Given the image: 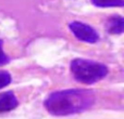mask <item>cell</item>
Wrapping results in <instances>:
<instances>
[{
    "instance_id": "obj_1",
    "label": "cell",
    "mask_w": 124,
    "mask_h": 119,
    "mask_svg": "<svg viewBox=\"0 0 124 119\" xmlns=\"http://www.w3.org/2000/svg\"><path fill=\"white\" fill-rule=\"evenodd\" d=\"M94 102L95 94L89 90L68 89L51 93L44 104L51 115L68 116L87 111Z\"/></svg>"
},
{
    "instance_id": "obj_2",
    "label": "cell",
    "mask_w": 124,
    "mask_h": 119,
    "mask_svg": "<svg viewBox=\"0 0 124 119\" xmlns=\"http://www.w3.org/2000/svg\"><path fill=\"white\" fill-rule=\"evenodd\" d=\"M71 72L78 82L93 85L107 76L108 68L105 64L92 60L75 59L71 62Z\"/></svg>"
},
{
    "instance_id": "obj_3",
    "label": "cell",
    "mask_w": 124,
    "mask_h": 119,
    "mask_svg": "<svg viewBox=\"0 0 124 119\" xmlns=\"http://www.w3.org/2000/svg\"><path fill=\"white\" fill-rule=\"evenodd\" d=\"M71 32L75 35L77 39L88 43H95L99 40V35L92 26L84 24L82 22H72L69 25Z\"/></svg>"
},
{
    "instance_id": "obj_4",
    "label": "cell",
    "mask_w": 124,
    "mask_h": 119,
    "mask_svg": "<svg viewBox=\"0 0 124 119\" xmlns=\"http://www.w3.org/2000/svg\"><path fill=\"white\" fill-rule=\"evenodd\" d=\"M17 99L13 92L8 91L0 94V113L12 111L17 106Z\"/></svg>"
},
{
    "instance_id": "obj_5",
    "label": "cell",
    "mask_w": 124,
    "mask_h": 119,
    "mask_svg": "<svg viewBox=\"0 0 124 119\" xmlns=\"http://www.w3.org/2000/svg\"><path fill=\"white\" fill-rule=\"evenodd\" d=\"M107 29L112 35H120L124 30V19L122 16H112L107 22Z\"/></svg>"
},
{
    "instance_id": "obj_6",
    "label": "cell",
    "mask_w": 124,
    "mask_h": 119,
    "mask_svg": "<svg viewBox=\"0 0 124 119\" xmlns=\"http://www.w3.org/2000/svg\"><path fill=\"white\" fill-rule=\"evenodd\" d=\"M96 7L100 8H111V7H123V0H92Z\"/></svg>"
},
{
    "instance_id": "obj_7",
    "label": "cell",
    "mask_w": 124,
    "mask_h": 119,
    "mask_svg": "<svg viewBox=\"0 0 124 119\" xmlns=\"http://www.w3.org/2000/svg\"><path fill=\"white\" fill-rule=\"evenodd\" d=\"M11 82V75L6 70H0V89L7 87Z\"/></svg>"
},
{
    "instance_id": "obj_8",
    "label": "cell",
    "mask_w": 124,
    "mask_h": 119,
    "mask_svg": "<svg viewBox=\"0 0 124 119\" xmlns=\"http://www.w3.org/2000/svg\"><path fill=\"white\" fill-rule=\"evenodd\" d=\"M2 45H3V41L0 40V65H4L10 61V59L8 58V55L4 53L3 49H2Z\"/></svg>"
}]
</instances>
